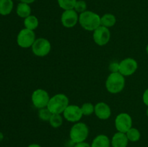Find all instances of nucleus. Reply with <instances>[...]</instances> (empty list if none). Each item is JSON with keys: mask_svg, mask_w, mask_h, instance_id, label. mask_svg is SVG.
I'll use <instances>...</instances> for the list:
<instances>
[{"mask_svg": "<svg viewBox=\"0 0 148 147\" xmlns=\"http://www.w3.org/2000/svg\"><path fill=\"white\" fill-rule=\"evenodd\" d=\"M93 40L99 46H104L108 44L111 39V32L109 28L106 27L104 26H99L97 29H95L92 33Z\"/></svg>", "mask_w": 148, "mask_h": 147, "instance_id": "nucleus-9", "label": "nucleus"}, {"mask_svg": "<svg viewBox=\"0 0 148 147\" xmlns=\"http://www.w3.org/2000/svg\"><path fill=\"white\" fill-rule=\"evenodd\" d=\"M51 115L52 113L51 112V111L48 109L47 107L44 108H41V109H39L38 118H40L42 121H47V122H49Z\"/></svg>", "mask_w": 148, "mask_h": 147, "instance_id": "nucleus-24", "label": "nucleus"}, {"mask_svg": "<svg viewBox=\"0 0 148 147\" xmlns=\"http://www.w3.org/2000/svg\"><path fill=\"white\" fill-rule=\"evenodd\" d=\"M94 113L99 119L107 120L111 117V110L108 104L103 102H100L95 105Z\"/></svg>", "mask_w": 148, "mask_h": 147, "instance_id": "nucleus-13", "label": "nucleus"}, {"mask_svg": "<svg viewBox=\"0 0 148 147\" xmlns=\"http://www.w3.org/2000/svg\"><path fill=\"white\" fill-rule=\"evenodd\" d=\"M49 122L51 127L58 128L62 126L63 124V117L61 114H52Z\"/></svg>", "mask_w": 148, "mask_h": 147, "instance_id": "nucleus-21", "label": "nucleus"}, {"mask_svg": "<svg viewBox=\"0 0 148 147\" xmlns=\"http://www.w3.org/2000/svg\"><path fill=\"white\" fill-rule=\"evenodd\" d=\"M143 102H144L145 105H147V106L148 107V88L146 89L144 93H143Z\"/></svg>", "mask_w": 148, "mask_h": 147, "instance_id": "nucleus-27", "label": "nucleus"}, {"mask_svg": "<svg viewBox=\"0 0 148 147\" xmlns=\"http://www.w3.org/2000/svg\"><path fill=\"white\" fill-rule=\"evenodd\" d=\"M81 110L83 115L89 116L95 112V106L90 102H85L81 107Z\"/></svg>", "mask_w": 148, "mask_h": 147, "instance_id": "nucleus-23", "label": "nucleus"}, {"mask_svg": "<svg viewBox=\"0 0 148 147\" xmlns=\"http://www.w3.org/2000/svg\"><path fill=\"white\" fill-rule=\"evenodd\" d=\"M36 40V35L34 31L27 28H24L20 30L17 36V45L23 48H31Z\"/></svg>", "mask_w": 148, "mask_h": 147, "instance_id": "nucleus-6", "label": "nucleus"}, {"mask_svg": "<svg viewBox=\"0 0 148 147\" xmlns=\"http://www.w3.org/2000/svg\"><path fill=\"white\" fill-rule=\"evenodd\" d=\"M61 22L66 28L74 27L79 22V14L74 9L64 10L61 16Z\"/></svg>", "mask_w": 148, "mask_h": 147, "instance_id": "nucleus-11", "label": "nucleus"}, {"mask_svg": "<svg viewBox=\"0 0 148 147\" xmlns=\"http://www.w3.org/2000/svg\"><path fill=\"white\" fill-rule=\"evenodd\" d=\"M146 51H147V53L148 54V44L147 45V47H146Z\"/></svg>", "mask_w": 148, "mask_h": 147, "instance_id": "nucleus-32", "label": "nucleus"}, {"mask_svg": "<svg viewBox=\"0 0 148 147\" xmlns=\"http://www.w3.org/2000/svg\"><path fill=\"white\" fill-rule=\"evenodd\" d=\"M77 0H57L59 7L64 10H72Z\"/></svg>", "mask_w": 148, "mask_h": 147, "instance_id": "nucleus-22", "label": "nucleus"}, {"mask_svg": "<svg viewBox=\"0 0 148 147\" xmlns=\"http://www.w3.org/2000/svg\"><path fill=\"white\" fill-rule=\"evenodd\" d=\"M24 25L25 28L34 31L35 30L37 29V27L39 25L38 19L35 15H32L31 14V15L28 16V17L24 19Z\"/></svg>", "mask_w": 148, "mask_h": 147, "instance_id": "nucleus-19", "label": "nucleus"}, {"mask_svg": "<svg viewBox=\"0 0 148 147\" xmlns=\"http://www.w3.org/2000/svg\"><path fill=\"white\" fill-rule=\"evenodd\" d=\"M89 135V128L85 123L77 122L72 125L69 131L71 141L75 144L84 142Z\"/></svg>", "mask_w": 148, "mask_h": 147, "instance_id": "nucleus-4", "label": "nucleus"}, {"mask_svg": "<svg viewBox=\"0 0 148 147\" xmlns=\"http://www.w3.org/2000/svg\"><path fill=\"white\" fill-rule=\"evenodd\" d=\"M50 98L47 91L43 89H36L31 95L32 103L38 109L46 108Z\"/></svg>", "mask_w": 148, "mask_h": 147, "instance_id": "nucleus-7", "label": "nucleus"}, {"mask_svg": "<svg viewBox=\"0 0 148 147\" xmlns=\"http://www.w3.org/2000/svg\"><path fill=\"white\" fill-rule=\"evenodd\" d=\"M138 69V63L132 58H127L119 62V73L124 76H130L134 74Z\"/></svg>", "mask_w": 148, "mask_h": 147, "instance_id": "nucleus-10", "label": "nucleus"}, {"mask_svg": "<svg viewBox=\"0 0 148 147\" xmlns=\"http://www.w3.org/2000/svg\"><path fill=\"white\" fill-rule=\"evenodd\" d=\"M111 141L107 135L100 134L92 141L91 147H110Z\"/></svg>", "mask_w": 148, "mask_h": 147, "instance_id": "nucleus-15", "label": "nucleus"}, {"mask_svg": "<svg viewBox=\"0 0 148 147\" xmlns=\"http://www.w3.org/2000/svg\"><path fill=\"white\" fill-rule=\"evenodd\" d=\"M115 127L118 132L126 133L132 127V118L127 112H121L115 119Z\"/></svg>", "mask_w": 148, "mask_h": 147, "instance_id": "nucleus-8", "label": "nucleus"}, {"mask_svg": "<svg viewBox=\"0 0 148 147\" xmlns=\"http://www.w3.org/2000/svg\"><path fill=\"white\" fill-rule=\"evenodd\" d=\"M16 13L21 18H26L31 15V7L30 4L24 2H20L17 4Z\"/></svg>", "mask_w": 148, "mask_h": 147, "instance_id": "nucleus-16", "label": "nucleus"}, {"mask_svg": "<svg viewBox=\"0 0 148 147\" xmlns=\"http://www.w3.org/2000/svg\"><path fill=\"white\" fill-rule=\"evenodd\" d=\"M79 24L87 31H94L101 26V17L94 12L86 10L79 14Z\"/></svg>", "mask_w": 148, "mask_h": 147, "instance_id": "nucleus-1", "label": "nucleus"}, {"mask_svg": "<svg viewBox=\"0 0 148 147\" xmlns=\"http://www.w3.org/2000/svg\"><path fill=\"white\" fill-rule=\"evenodd\" d=\"M146 114H147V116L148 117V108L147 109V112H146Z\"/></svg>", "mask_w": 148, "mask_h": 147, "instance_id": "nucleus-33", "label": "nucleus"}, {"mask_svg": "<svg viewBox=\"0 0 148 147\" xmlns=\"http://www.w3.org/2000/svg\"><path fill=\"white\" fill-rule=\"evenodd\" d=\"M108 69L111 73H116L119 71V63L117 61H113L108 66Z\"/></svg>", "mask_w": 148, "mask_h": 147, "instance_id": "nucleus-26", "label": "nucleus"}, {"mask_svg": "<svg viewBox=\"0 0 148 147\" xmlns=\"http://www.w3.org/2000/svg\"><path fill=\"white\" fill-rule=\"evenodd\" d=\"M14 7L12 0H0V14L6 16L12 12Z\"/></svg>", "mask_w": 148, "mask_h": 147, "instance_id": "nucleus-17", "label": "nucleus"}, {"mask_svg": "<svg viewBox=\"0 0 148 147\" xmlns=\"http://www.w3.org/2000/svg\"><path fill=\"white\" fill-rule=\"evenodd\" d=\"M83 116L81 108L78 105H69L63 112V117L70 122H77Z\"/></svg>", "mask_w": 148, "mask_h": 147, "instance_id": "nucleus-12", "label": "nucleus"}, {"mask_svg": "<svg viewBox=\"0 0 148 147\" xmlns=\"http://www.w3.org/2000/svg\"><path fill=\"white\" fill-rule=\"evenodd\" d=\"M31 49L35 56L38 57H44L50 53L51 50V44L47 39L39 37L35 40Z\"/></svg>", "mask_w": 148, "mask_h": 147, "instance_id": "nucleus-5", "label": "nucleus"}, {"mask_svg": "<svg viewBox=\"0 0 148 147\" xmlns=\"http://www.w3.org/2000/svg\"><path fill=\"white\" fill-rule=\"evenodd\" d=\"M3 138H4V135H3L2 133L0 132V142H1V141H2Z\"/></svg>", "mask_w": 148, "mask_h": 147, "instance_id": "nucleus-31", "label": "nucleus"}, {"mask_svg": "<svg viewBox=\"0 0 148 147\" xmlns=\"http://www.w3.org/2000/svg\"><path fill=\"white\" fill-rule=\"evenodd\" d=\"M69 98L64 94H56L50 98L47 108L52 114H62L69 105Z\"/></svg>", "mask_w": 148, "mask_h": 147, "instance_id": "nucleus-3", "label": "nucleus"}, {"mask_svg": "<svg viewBox=\"0 0 148 147\" xmlns=\"http://www.w3.org/2000/svg\"><path fill=\"white\" fill-rule=\"evenodd\" d=\"M125 86V78L119 72L111 73L106 81V88L111 94L120 93Z\"/></svg>", "mask_w": 148, "mask_h": 147, "instance_id": "nucleus-2", "label": "nucleus"}, {"mask_svg": "<svg viewBox=\"0 0 148 147\" xmlns=\"http://www.w3.org/2000/svg\"><path fill=\"white\" fill-rule=\"evenodd\" d=\"M27 147H41V146L38 144H30Z\"/></svg>", "mask_w": 148, "mask_h": 147, "instance_id": "nucleus-30", "label": "nucleus"}, {"mask_svg": "<svg viewBox=\"0 0 148 147\" xmlns=\"http://www.w3.org/2000/svg\"><path fill=\"white\" fill-rule=\"evenodd\" d=\"M116 22V18L115 15L111 13H106L101 17V25L106 27L109 28L113 27L115 25Z\"/></svg>", "mask_w": 148, "mask_h": 147, "instance_id": "nucleus-18", "label": "nucleus"}, {"mask_svg": "<svg viewBox=\"0 0 148 147\" xmlns=\"http://www.w3.org/2000/svg\"><path fill=\"white\" fill-rule=\"evenodd\" d=\"M19 1H20V2H24V3H27V4H32V3L35 2V1H36V0H19Z\"/></svg>", "mask_w": 148, "mask_h": 147, "instance_id": "nucleus-29", "label": "nucleus"}, {"mask_svg": "<svg viewBox=\"0 0 148 147\" xmlns=\"http://www.w3.org/2000/svg\"><path fill=\"white\" fill-rule=\"evenodd\" d=\"M126 135H127L129 141H132V142L138 141L140 139V138H141V133H140V131L137 128H133V127H132L126 133Z\"/></svg>", "mask_w": 148, "mask_h": 147, "instance_id": "nucleus-20", "label": "nucleus"}, {"mask_svg": "<svg viewBox=\"0 0 148 147\" xmlns=\"http://www.w3.org/2000/svg\"><path fill=\"white\" fill-rule=\"evenodd\" d=\"M129 140L127 135L124 133L117 132L113 135L111 141L112 147H127Z\"/></svg>", "mask_w": 148, "mask_h": 147, "instance_id": "nucleus-14", "label": "nucleus"}, {"mask_svg": "<svg viewBox=\"0 0 148 147\" xmlns=\"http://www.w3.org/2000/svg\"><path fill=\"white\" fill-rule=\"evenodd\" d=\"M74 147H91V145L89 144L86 143L85 141L81 143H78V144H75V146Z\"/></svg>", "mask_w": 148, "mask_h": 147, "instance_id": "nucleus-28", "label": "nucleus"}, {"mask_svg": "<svg viewBox=\"0 0 148 147\" xmlns=\"http://www.w3.org/2000/svg\"><path fill=\"white\" fill-rule=\"evenodd\" d=\"M74 10L78 13V14H81V13L84 12L87 10V3L86 1L84 0H77L75 4Z\"/></svg>", "mask_w": 148, "mask_h": 147, "instance_id": "nucleus-25", "label": "nucleus"}]
</instances>
